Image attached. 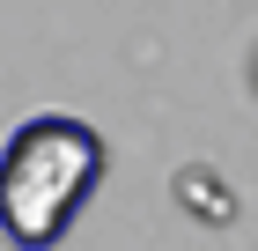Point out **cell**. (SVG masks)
Returning a JSON list of instances; mask_svg holds the SVG:
<instances>
[{
  "instance_id": "6da1fadb",
  "label": "cell",
  "mask_w": 258,
  "mask_h": 251,
  "mask_svg": "<svg viewBox=\"0 0 258 251\" xmlns=\"http://www.w3.org/2000/svg\"><path fill=\"white\" fill-rule=\"evenodd\" d=\"M103 133L74 111H30L0 140V236L15 251L67 244L74 214L103 185Z\"/></svg>"
},
{
  "instance_id": "7a4b0ae2",
  "label": "cell",
  "mask_w": 258,
  "mask_h": 251,
  "mask_svg": "<svg viewBox=\"0 0 258 251\" xmlns=\"http://www.w3.org/2000/svg\"><path fill=\"white\" fill-rule=\"evenodd\" d=\"M177 199L199 214V222H229V214H236V192H229L214 170H199V163H184V170H177Z\"/></svg>"
},
{
  "instance_id": "3957f363",
  "label": "cell",
  "mask_w": 258,
  "mask_h": 251,
  "mask_svg": "<svg viewBox=\"0 0 258 251\" xmlns=\"http://www.w3.org/2000/svg\"><path fill=\"white\" fill-rule=\"evenodd\" d=\"M251 96H258V52H251Z\"/></svg>"
}]
</instances>
